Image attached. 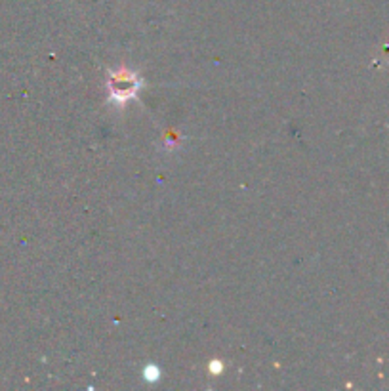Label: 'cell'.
<instances>
[{
	"label": "cell",
	"instance_id": "6da1fadb",
	"mask_svg": "<svg viewBox=\"0 0 389 391\" xmlns=\"http://www.w3.org/2000/svg\"><path fill=\"white\" fill-rule=\"evenodd\" d=\"M141 88V78L132 73V71L121 69L113 71L109 75V92H111V100L119 105L128 103V100L136 97L138 90Z\"/></svg>",
	"mask_w": 389,
	"mask_h": 391
}]
</instances>
